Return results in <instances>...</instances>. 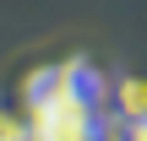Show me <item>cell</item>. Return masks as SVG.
<instances>
[{
    "label": "cell",
    "instance_id": "1",
    "mask_svg": "<svg viewBox=\"0 0 147 141\" xmlns=\"http://www.w3.org/2000/svg\"><path fill=\"white\" fill-rule=\"evenodd\" d=\"M109 103H115V114H120L125 125H142L147 120V76H120Z\"/></svg>",
    "mask_w": 147,
    "mask_h": 141
},
{
    "label": "cell",
    "instance_id": "2",
    "mask_svg": "<svg viewBox=\"0 0 147 141\" xmlns=\"http://www.w3.org/2000/svg\"><path fill=\"white\" fill-rule=\"evenodd\" d=\"M125 141H147V120H142V125H131V136H125Z\"/></svg>",
    "mask_w": 147,
    "mask_h": 141
}]
</instances>
